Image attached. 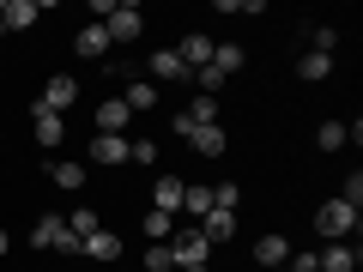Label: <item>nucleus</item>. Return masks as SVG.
Here are the masks:
<instances>
[{
  "label": "nucleus",
  "mask_w": 363,
  "mask_h": 272,
  "mask_svg": "<svg viewBox=\"0 0 363 272\" xmlns=\"http://www.w3.org/2000/svg\"><path fill=\"white\" fill-rule=\"evenodd\" d=\"M97 25L109 30V42H133V37L145 30V13H140V6H128V0H121V6L97 0Z\"/></svg>",
  "instance_id": "obj_1"
},
{
  "label": "nucleus",
  "mask_w": 363,
  "mask_h": 272,
  "mask_svg": "<svg viewBox=\"0 0 363 272\" xmlns=\"http://www.w3.org/2000/svg\"><path fill=\"white\" fill-rule=\"evenodd\" d=\"M315 230H321L327 242H357V206H345V200H327V206L315 212Z\"/></svg>",
  "instance_id": "obj_2"
},
{
  "label": "nucleus",
  "mask_w": 363,
  "mask_h": 272,
  "mask_svg": "<svg viewBox=\"0 0 363 272\" xmlns=\"http://www.w3.org/2000/svg\"><path fill=\"white\" fill-rule=\"evenodd\" d=\"M30 248H61V254H79V236L67 230L61 212H43V218L30 224Z\"/></svg>",
  "instance_id": "obj_3"
},
{
  "label": "nucleus",
  "mask_w": 363,
  "mask_h": 272,
  "mask_svg": "<svg viewBox=\"0 0 363 272\" xmlns=\"http://www.w3.org/2000/svg\"><path fill=\"white\" fill-rule=\"evenodd\" d=\"M169 254H176V272H182V266H206L212 242H206L200 230H182V236H169Z\"/></svg>",
  "instance_id": "obj_4"
},
{
  "label": "nucleus",
  "mask_w": 363,
  "mask_h": 272,
  "mask_svg": "<svg viewBox=\"0 0 363 272\" xmlns=\"http://www.w3.org/2000/svg\"><path fill=\"white\" fill-rule=\"evenodd\" d=\"M43 109H55V115H67V109L79 103V79H67V73H55L49 85H43V97H37Z\"/></svg>",
  "instance_id": "obj_5"
},
{
  "label": "nucleus",
  "mask_w": 363,
  "mask_h": 272,
  "mask_svg": "<svg viewBox=\"0 0 363 272\" xmlns=\"http://www.w3.org/2000/svg\"><path fill=\"white\" fill-rule=\"evenodd\" d=\"M30 115H37V121H30L37 145H49V152H55V145L67 140V115H55V109H43V103H30Z\"/></svg>",
  "instance_id": "obj_6"
},
{
  "label": "nucleus",
  "mask_w": 363,
  "mask_h": 272,
  "mask_svg": "<svg viewBox=\"0 0 363 272\" xmlns=\"http://www.w3.org/2000/svg\"><path fill=\"white\" fill-rule=\"evenodd\" d=\"M357 242H327L321 254H315V272H357Z\"/></svg>",
  "instance_id": "obj_7"
},
{
  "label": "nucleus",
  "mask_w": 363,
  "mask_h": 272,
  "mask_svg": "<svg viewBox=\"0 0 363 272\" xmlns=\"http://www.w3.org/2000/svg\"><path fill=\"white\" fill-rule=\"evenodd\" d=\"M109 49H116V42H109L104 25H79V37H73V55H79V61H104Z\"/></svg>",
  "instance_id": "obj_8"
},
{
  "label": "nucleus",
  "mask_w": 363,
  "mask_h": 272,
  "mask_svg": "<svg viewBox=\"0 0 363 272\" xmlns=\"http://www.w3.org/2000/svg\"><path fill=\"white\" fill-rule=\"evenodd\" d=\"M176 55H182V67H188V73H200V67L212 61V37H206V30H188V37L176 42Z\"/></svg>",
  "instance_id": "obj_9"
},
{
  "label": "nucleus",
  "mask_w": 363,
  "mask_h": 272,
  "mask_svg": "<svg viewBox=\"0 0 363 272\" xmlns=\"http://www.w3.org/2000/svg\"><path fill=\"white\" fill-rule=\"evenodd\" d=\"M79 254L85 260H121V236L116 230H91V236H79Z\"/></svg>",
  "instance_id": "obj_10"
},
{
  "label": "nucleus",
  "mask_w": 363,
  "mask_h": 272,
  "mask_svg": "<svg viewBox=\"0 0 363 272\" xmlns=\"http://www.w3.org/2000/svg\"><path fill=\"white\" fill-rule=\"evenodd\" d=\"M91 164H128V133H97L91 140Z\"/></svg>",
  "instance_id": "obj_11"
},
{
  "label": "nucleus",
  "mask_w": 363,
  "mask_h": 272,
  "mask_svg": "<svg viewBox=\"0 0 363 272\" xmlns=\"http://www.w3.org/2000/svg\"><path fill=\"white\" fill-rule=\"evenodd\" d=\"M285 260H291V242H285V236H260V242H255V266H260V272L285 266Z\"/></svg>",
  "instance_id": "obj_12"
},
{
  "label": "nucleus",
  "mask_w": 363,
  "mask_h": 272,
  "mask_svg": "<svg viewBox=\"0 0 363 272\" xmlns=\"http://www.w3.org/2000/svg\"><path fill=\"white\" fill-rule=\"evenodd\" d=\"M133 109L121 103V97H104V109H97V133H128Z\"/></svg>",
  "instance_id": "obj_13"
},
{
  "label": "nucleus",
  "mask_w": 363,
  "mask_h": 272,
  "mask_svg": "<svg viewBox=\"0 0 363 272\" xmlns=\"http://www.w3.org/2000/svg\"><path fill=\"white\" fill-rule=\"evenodd\" d=\"M188 145H194L200 157H224V152H230V133L212 121V128H194V140H188Z\"/></svg>",
  "instance_id": "obj_14"
},
{
  "label": "nucleus",
  "mask_w": 363,
  "mask_h": 272,
  "mask_svg": "<svg viewBox=\"0 0 363 272\" xmlns=\"http://www.w3.org/2000/svg\"><path fill=\"white\" fill-rule=\"evenodd\" d=\"M152 212H169V218L182 212V176H157V188H152Z\"/></svg>",
  "instance_id": "obj_15"
},
{
  "label": "nucleus",
  "mask_w": 363,
  "mask_h": 272,
  "mask_svg": "<svg viewBox=\"0 0 363 272\" xmlns=\"http://www.w3.org/2000/svg\"><path fill=\"white\" fill-rule=\"evenodd\" d=\"M145 67H152V85H169V79H188V67H182V55H176V49H157Z\"/></svg>",
  "instance_id": "obj_16"
},
{
  "label": "nucleus",
  "mask_w": 363,
  "mask_h": 272,
  "mask_svg": "<svg viewBox=\"0 0 363 272\" xmlns=\"http://www.w3.org/2000/svg\"><path fill=\"white\" fill-rule=\"evenodd\" d=\"M0 18H6V30H30V25L43 18V6H37V0H6Z\"/></svg>",
  "instance_id": "obj_17"
},
{
  "label": "nucleus",
  "mask_w": 363,
  "mask_h": 272,
  "mask_svg": "<svg viewBox=\"0 0 363 272\" xmlns=\"http://www.w3.org/2000/svg\"><path fill=\"white\" fill-rule=\"evenodd\" d=\"M200 236H206L212 248L230 242V236H236V212H206V218H200Z\"/></svg>",
  "instance_id": "obj_18"
},
{
  "label": "nucleus",
  "mask_w": 363,
  "mask_h": 272,
  "mask_svg": "<svg viewBox=\"0 0 363 272\" xmlns=\"http://www.w3.org/2000/svg\"><path fill=\"white\" fill-rule=\"evenodd\" d=\"M121 103H128L133 115H145V109H157V85H152V79H133V85L121 91Z\"/></svg>",
  "instance_id": "obj_19"
},
{
  "label": "nucleus",
  "mask_w": 363,
  "mask_h": 272,
  "mask_svg": "<svg viewBox=\"0 0 363 272\" xmlns=\"http://www.w3.org/2000/svg\"><path fill=\"white\" fill-rule=\"evenodd\" d=\"M182 212H194V218L212 212V188H206V181H182Z\"/></svg>",
  "instance_id": "obj_20"
},
{
  "label": "nucleus",
  "mask_w": 363,
  "mask_h": 272,
  "mask_svg": "<svg viewBox=\"0 0 363 272\" xmlns=\"http://www.w3.org/2000/svg\"><path fill=\"white\" fill-rule=\"evenodd\" d=\"M242 61H248V55H242V42H212V67H218L224 79H230V73H242Z\"/></svg>",
  "instance_id": "obj_21"
},
{
  "label": "nucleus",
  "mask_w": 363,
  "mask_h": 272,
  "mask_svg": "<svg viewBox=\"0 0 363 272\" xmlns=\"http://www.w3.org/2000/svg\"><path fill=\"white\" fill-rule=\"evenodd\" d=\"M67 230H73V236L104 230V212H97V206H73V212H67Z\"/></svg>",
  "instance_id": "obj_22"
},
{
  "label": "nucleus",
  "mask_w": 363,
  "mask_h": 272,
  "mask_svg": "<svg viewBox=\"0 0 363 272\" xmlns=\"http://www.w3.org/2000/svg\"><path fill=\"white\" fill-rule=\"evenodd\" d=\"M49 181L67 188V194H79V188H85V164H49Z\"/></svg>",
  "instance_id": "obj_23"
},
{
  "label": "nucleus",
  "mask_w": 363,
  "mask_h": 272,
  "mask_svg": "<svg viewBox=\"0 0 363 272\" xmlns=\"http://www.w3.org/2000/svg\"><path fill=\"white\" fill-rule=\"evenodd\" d=\"M297 73H303V79H309V85H315V79H327V73H333V55L309 49V55H303V61H297Z\"/></svg>",
  "instance_id": "obj_24"
},
{
  "label": "nucleus",
  "mask_w": 363,
  "mask_h": 272,
  "mask_svg": "<svg viewBox=\"0 0 363 272\" xmlns=\"http://www.w3.org/2000/svg\"><path fill=\"white\" fill-rule=\"evenodd\" d=\"M315 145H321V152H345V121H321V128H315Z\"/></svg>",
  "instance_id": "obj_25"
},
{
  "label": "nucleus",
  "mask_w": 363,
  "mask_h": 272,
  "mask_svg": "<svg viewBox=\"0 0 363 272\" xmlns=\"http://www.w3.org/2000/svg\"><path fill=\"white\" fill-rule=\"evenodd\" d=\"M145 236H152V242H169V236H176V218H169V212H145Z\"/></svg>",
  "instance_id": "obj_26"
},
{
  "label": "nucleus",
  "mask_w": 363,
  "mask_h": 272,
  "mask_svg": "<svg viewBox=\"0 0 363 272\" xmlns=\"http://www.w3.org/2000/svg\"><path fill=\"white\" fill-rule=\"evenodd\" d=\"M242 206V188H236V181H218V188H212V212H236Z\"/></svg>",
  "instance_id": "obj_27"
},
{
  "label": "nucleus",
  "mask_w": 363,
  "mask_h": 272,
  "mask_svg": "<svg viewBox=\"0 0 363 272\" xmlns=\"http://www.w3.org/2000/svg\"><path fill=\"white\" fill-rule=\"evenodd\" d=\"M145 272H176V254H169V242H152V254H145Z\"/></svg>",
  "instance_id": "obj_28"
},
{
  "label": "nucleus",
  "mask_w": 363,
  "mask_h": 272,
  "mask_svg": "<svg viewBox=\"0 0 363 272\" xmlns=\"http://www.w3.org/2000/svg\"><path fill=\"white\" fill-rule=\"evenodd\" d=\"M188 115H194L200 128H212V121H218V97H194V103H188Z\"/></svg>",
  "instance_id": "obj_29"
},
{
  "label": "nucleus",
  "mask_w": 363,
  "mask_h": 272,
  "mask_svg": "<svg viewBox=\"0 0 363 272\" xmlns=\"http://www.w3.org/2000/svg\"><path fill=\"white\" fill-rule=\"evenodd\" d=\"M339 200H345V206H357V212H363V176H357V169H351V176H345V188H339Z\"/></svg>",
  "instance_id": "obj_30"
},
{
  "label": "nucleus",
  "mask_w": 363,
  "mask_h": 272,
  "mask_svg": "<svg viewBox=\"0 0 363 272\" xmlns=\"http://www.w3.org/2000/svg\"><path fill=\"white\" fill-rule=\"evenodd\" d=\"M128 164H157V145L152 140H128Z\"/></svg>",
  "instance_id": "obj_31"
},
{
  "label": "nucleus",
  "mask_w": 363,
  "mask_h": 272,
  "mask_svg": "<svg viewBox=\"0 0 363 272\" xmlns=\"http://www.w3.org/2000/svg\"><path fill=\"white\" fill-rule=\"evenodd\" d=\"M315 49L333 55V49H339V30H333V25H315Z\"/></svg>",
  "instance_id": "obj_32"
},
{
  "label": "nucleus",
  "mask_w": 363,
  "mask_h": 272,
  "mask_svg": "<svg viewBox=\"0 0 363 272\" xmlns=\"http://www.w3.org/2000/svg\"><path fill=\"white\" fill-rule=\"evenodd\" d=\"M6 248H13V236H6V230H0V260H6Z\"/></svg>",
  "instance_id": "obj_33"
},
{
  "label": "nucleus",
  "mask_w": 363,
  "mask_h": 272,
  "mask_svg": "<svg viewBox=\"0 0 363 272\" xmlns=\"http://www.w3.org/2000/svg\"><path fill=\"white\" fill-rule=\"evenodd\" d=\"M182 272H206V266H182Z\"/></svg>",
  "instance_id": "obj_34"
},
{
  "label": "nucleus",
  "mask_w": 363,
  "mask_h": 272,
  "mask_svg": "<svg viewBox=\"0 0 363 272\" xmlns=\"http://www.w3.org/2000/svg\"><path fill=\"white\" fill-rule=\"evenodd\" d=\"M0 37H6V18H0Z\"/></svg>",
  "instance_id": "obj_35"
},
{
  "label": "nucleus",
  "mask_w": 363,
  "mask_h": 272,
  "mask_svg": "<svg viewBox=\"0 0 363 272\" xmlns=\"http://www.w3.org/2000/svg\"><path fill=\"white\" fill-rule=\"evenodd\" d=\"M272 272H291V266H272Z\"/></svg>",
  "instance_id": "obj_36"
},
{
  "label": "nucleus",
  "mask_w": 363,
  "mask_h": 272,
  "mask_svg": "<svg viewBox=\"0 0 363 272\" xmlns=\"http://www.w3.org/2000/svg\"><path fill=\"white\" fill-rule=\"evenodd\" d=\"M109 272H116V266H109Z\"/></svg>",
  "instance_id": "obj_37"
}]
</instances>
